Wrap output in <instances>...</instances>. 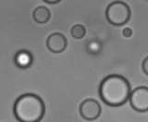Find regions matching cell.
I'll return each instance as SVG.
<instances>
[{
    "instance_id": "6da1fadb",
    "label": "cell",
    "mask_w": 148,
    "mask_h": 122,
    "mask_svg": "<svg viewBox=\"0 0 148 122\" xmlns=\"http://www.w3.org/2000/svg\"><path fill=\"white\" fill-rule=\"evenodd\" d=\"M99 95L105 104L119 106L130 99L131 86L126 78L120 75H109L102 81Z\"/></svg>"
},
{
    "instance_id": "7a4b0ae2",
    "label": "cell",
    "mask_w": 148,
    "mask_h": 122,
    "mask_svg": "<svg viewBox=\"0 0 148 122\" xmlns=\"http://www.w3.org/2000/svg\"><path fill=\"white\" fill-rule=\"evenodd\" d=\"M45 112L44 101L34 93L20 96L14 105V115L20 122H39L45 116Z\"/></svg>"
},
{
    "instance_id": "3957f363",
    "label": "cell",
    "mask_w": 148,
    "mask_h": 122,
    "mask_svg": "<svg viewBox=\"0 0 148 122\" xmlns=\"http://www.w3.org/2000/svg\"><path fill=\"white\" fill-rule=\"evenodd\" d=\"M106 17L111 24L121 26L129 21L131 18V9L126 3L115 1L108 5L106 10Z\"/></svg>"
},
{
    "instance_id": "277c9868",
    "label": "cell",
    "mask_w": 148,
    "mask_h": 122,
    "mask_svg": "<svg viewBox=\"0 0 148 122\" xmlns=\"http://www.w3.org/2000/svg\"><path fill=\"white\" fill-rule=\"evenodd\" d=\"M130 103L138 112L148 111V88L142 86L134 89L130 95Z\"/></svg>"
},
{
    "instance_id": "5b68a950",
    "label": "cell",
    "mask_w": 148,
    "mask_h": 122,
    "mask_svg": "<svg viewBox=\"0 0 148 122\" xmlns=\"http://www.w3.org/2000/svg\"><path fill=\"white\" fill-rule=\"evenodd\" d=\"M80 113L86 120H95L100 116L101 106L95 99H86L81 104Z\"/></svg>"
},
{
    "instance_id": "8992f818",
    "label": "cell",
    "mask_w": 148,
    "mask_h": 122,
    "mask_svg": "<svg viewBox=\"0 0 148 122\" xmlns=\"http://www.w3.org/2000/svg\"><path fill=\"white\" fill-rule=\"evenodd\" d=\"M68 45V41L63 34L56 32L49 35L46 40V46L52 53H61L66 49Z\"/></svg>"
},
{
    "instance_id": "52a82bcc",
    "label": "cell",
    "mask_w": 148,
    "mask_h": 122,
    "mask_svg": "<svg viewBox=\"0 0 148 122\" xmlns=\"http://www.w3.org/2000/svg\"><path fill=\"white\" fill-rule=\"evenodd\" d=\"M15 63L18 67L26 69L32 63V56L28 51L21 50L15 56Z\"/></svg>"
},
{
    "instance_id": "ba28073f",
    "label": "cell",
    "mask_w": 148,
    "mask_h": 122,
    "mask_svg": "<svg viewBox=\"0 0 148 122\" xmlns=\"http://www.w3.org/2000/svg\"><path fill=\"white\" fill-rule=\"evenodd\" d=\"M50 10L45 7L36 8L34 10V13H32V17H34V21L37 23H40V24H44V23L47 22L50 19Z\"/></svg>"
},
{
    "instance_id": "9c48e42d",
    "label": "cell",
    "mask_w": 148,
    "mask_h": 122,
    "mask_svg": "<svg viewBox=\"0 0 148 122\" xmlns=\"http://www.w3.org/2000/svg\"><path fill=\"white\" fill-rule=\"evenodd\" d=\"M85 28L82 24H76L71 28V35L75 39H82L85 35Z\"/></svg>"
},
{
    "instance_id": "30bf717a",
    "label": "cell",
    "mask_w": 148,
    "mask_h": 122,
    "mask_svg": "<svg viewBox=\"0 0 148 122\" xmlns=\"http://www.w3.org/2000/svg\"><path fill=\"white\" fill-rule=\"evenodd\" d=\"M123 36L126 37V38H130V37L132 36V30L131 28H125V29L122 31Z\"/></svg>"
},
{
    "instance_id": "8fae6325",
    "label": "cell",
    "mask_w": 148,
    "mask_h": 122,
    "mask_svg": "<svg viewBox=\"0 0 148 122\" xmlns=\"http://www.w3.org/2000/svg\"><path fill=\"white\" fill-rule=\"evenodd\" d=\"M142 68L143 72H145L146 75H148V57L143 61V64H142Z\"/></svg>"
},
{
    "instance_id": "7c38bea8",
    "label": "cell",
    "mask_w": 148,
    "mask_h": 122,
    "mask_svg": "<svg viewBox=\"0 0 148 122\" xmlns=\"http://www.w3.org/2000/svg\"><path fill=\"white\" fill-rule=\"evenodd\" d=\"M45 2L48 4H55V3H58L59 0H45Z\"/></svg>"
}]
</instances>
